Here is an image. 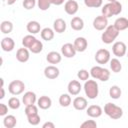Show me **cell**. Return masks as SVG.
I'll return each instance as SVG.
<instances>
[{
  "label": "cell",
  "mask_w": 128,
  "mask_h": 128,
  "mask_svg": "<svg viewBox=\"0 0 128 128\" xmlns=\"http://www.w3.org/2000/svg\"><path fill=\"white\" fill-rule=\"evenodd\" d=\"M22 102L25 106H28V105H32V104H35V102H37V96L34 92L32 91H27L24 93L23 97H22Z\"/></svg>",
  "instance_id": "19"
},
{
  "label": "cell",
  "mask_w": 128,
  "mask_h": 128,
  "mask_svg": "<svg viewBox=\"0 0 128 128\" xmlns=\"http://www.w3.org/2000/svg\"><path fill=\"white\" fill-rule=\"evenodd\" d=\"M1 90V95H0V99H3L5 97V91H4V87H0Z\"/></svg>",
  "instance_id": "45"
},
{
  "label": "cell",
  "mask_w": 128,
  "mask_h": 128,
  "mask_svg": "<svg viewBox=\"0 0 128 128\" xmlns=\"http://www.w3.org/2000/svg\"><path fill=\"white\" fill-rule=\"evenodd\" d=\"M84 92H85V95L93 100V99H96L98 94H99V88H98V83L95 81V80H86L85 83H84Z\"/></svg>",
  "instance_id": "5"
},
{
  "label": "cell",
  "mask_w": 128,
  "mask_h": 128,
  "mask_svg": "<svg viewBox=\"0 0 128 128\" xmlns=\"http://www.w3.org/2000/svg\"><path fill=\"white\" fill-rule=\"evenodd\" d=\"M73 44L77 52H84L88 47V41L85 37H77Z\"/></svg>",
  "instance_id": "15"
},
{
  "label": "cell",
  "mask_w": 128,
  "mask_h": 128,
  "mask_svg": "<svg viewBox=\"0 0 128 128\" xmlns=\"http://www.w3.org/2000/svg\"><path fill=\"white\" fill-rule=\"evenodd\" d=\"M0 30L3 34H9L12 32L13 30V23L11 21H8V20H5V21H2L1 25H0Z\"/></svg>",
  "instance_id": "29"
},
{
  "label": "cell",
  "mask_w": 128,
  "mask_h": 128,
  "mask_svg": "<svg viewBox=\"0 0 128 128\" xmlns=\"http://www.w3.org/2000/svg\"><path fill=\"white\" fill-rule=\"evenodd\" d=\"M42 50H43V43H42L40 40H38V39H36V40L34 41V43H33V44L30 46V48H29V51L32 52V53H34V54H38V53H40Z\"/></svg>",
  "instance_id": "32"
},
{
  "label": "cell",
  "mask_w": 128,
  "mask_h": 128,
  "mask_svg": "<svg viewBox=\"0 0 128 128\" xmlns=\"http://www.w3.org/2000/svg\"><path fill=\"white\" fill-rule=\"evenodd\" d=\"M8 106H9V108H11L13 110H16V109L20 108L21 102H20V100L17 97H11L8 100Z\"/></svg>",
  "instance_id": "37"
},
{
  "label": "cell",
  "mask_w": 128,
  "mask_h": 128,
  "mask_svg": "<svg viewBox=\"0 0 128 128\" xmlns=\"http://www.w3.org/2000/svg\"><path fill=\"white\" fill-rule=\"evenodd\" d=\"M66 0H53V5H56V6H59V5H62Z\"/></svg>",
  "instance_id": "44"
},
{
  "label": "cell",
  "mask_w": 128,
  "mask_h": 128,
  "mask_svg": "<svg viewBox=\"0 0 128 128\" xmlns=\"http://www.w3.org/2000/svg\"><path fill=\"white\" fill-rule=\"evenodd\" d=\"M76 52L74 44L72 43H65L61 47V54L66 58H73L76 55Z\"/></svg>",
  "instance_id": "10"
},
{
  "label": "cell",
  "mask_w": 128,
  "mask_h": 128,
  "mask_svg": "<svg viewBox=\"0 0 128 128\" xmlns=\"http://www.w3.org/2000/svg\"><path fill=\"white\" fill-rule=\"evenodd\" d=\"M53 4V0H37L38 8L42 11H46Z\"/></svg>",
  "instance_id": "34"
},
{
  "label": "cell",
  "mask_w": 128,
  "mask_h": 128,
  "mask_svg": "<svg viewBox=\"0 0 128 128\" xmlns=\"http://www.w3.org/2000/svg\"><path fill=\"white\" fill-rule=\"evenodd\" d=\"M110 52L107 50V49H104V48H101L99 50L96 51L95 53V61L98 63V64H106L110 61Z\"/></svg>",
  "instance_id": "7"
},
{
  "label": "cell",
  "mask_w": 128,
  "mask_h": 128,
  "mask_svg": "<svg viewBox=\"0 0 128 128\" xmlns=\"http://www.w3.org/2000/svg\"><path fill=\"white\" fill-rule=\"evenodd\" d=\"M104 113L111 119L117 120L123 116V109L120 106H117L114 103L108 102L104 106Z\"/></svg>",
  "instance_id": "2"
},
{
  "label": "cell",
  "mask_w": 128,
  "mask_h": 128,
  "mask_svg": "<svg viewBox=\"0 0 128 128\" xmlns=\"http://www.w3.org/2000/svg\"><path fill=\"white\" fill-rule=\"evenodd\" d=\"M86 113L91 118H98V117H100L102 115L103 109L99 105L93 104V105H90V106H88L86 108Z\"/></svg>",
  "instance_id": "13"
},
{
  "label": "cell",
  "mask_w": 128,
  "mask_h": 128,
  "mask_svg": "<svg viewBox=\"0 0 128 128\" xmlns=\"http://www.w3.org/2000/svg\"><path fill=\"white\" fill-rule=\"evenodd\" d=\"M27 120H28V123L32 126H37L39 123H40V116L38 113H35V114H32V115H29L27 116Z\"/></svg>",
  "instance_id": "36"
},
{
  "label": "cell",
  "mask_w": 128,
  "mask_h": 128,
  "mask_svg": "<svg viewBox=\"0 0 128 128\" xmlns=\"http://www.w3.org/2000/svg\"><path fill=\"white\" fill-rule=\"evenodd\" d=\"M25 90V84L21 80H13L8 85V91L10 94L17 96L24 92Z\"/></svg>",
  "instance_id": "6"
},
{
  "label": "cell",
  "mask_w": 128,
  "mask_h": 128,
  "mask_svg": "<svg viewBox=\"0 0 128 128\" xmlns=\"http://www.w3.org/2000/svg\"><path fill=\"white\" fill-rule=\"evenodd\" d=\"M37 38L33 35V34H29V35H26V36H24L23 37V39H22V45H23V47H26V48H30V46L34 43V41L36 40Z\"/></svg>",
  "instance_id": "33"
},
{
  "label": "cell",
  "mask_w": 128,
  "mask_h": 128,
  "mask_svg": "<svg viewBox=\"0 0 128 128\" xmlns=\"http://www.w3.org/2000/svg\"><path fill=\"white\" fill-rule=\"evenodd\" d=\"M42 127H43V128H55V124H54L53 122L48 121V122H45V123L42 125Z\"/></svg>",
  "instance_id": "43"
},
{
  "label": "cell",
  "mask_w": 128,
  "mask_h": 128,
  "mask_svg": "<svg viewBox=\"0 0 128 128\" xmlns=\"http://www.w3.org/2000/svg\"><path fill=\"white\" fill-rule=\"evenodd\" d=\"M15 47V42L11 37H4L1 40V48L5 52H11L13 51Z\"/></svg>",
  "instance_id": "18"
},
{
  "label": "cell",
  "mask_w": 128,
  "mask_h": 128,
  "mask_svg": "<svg viewBox=\"0 0 128 128\" xmlns=\"http://www.w3.org/2000/svg\"><path fill=\"white\" fill-rule=\"evenodd\" d=\"M0 81H1V87H4V79H3V78H1V79H0Z\"/></svg>",
  "instance_id": "47"
},
{
  "label": "cell",
  "mask_w": 128,
  "mask_h": 128,
  "mask_svg": "<svg viewBox=\"0 0 128 128\" xmlns=\"http://www.w3.org/2000/svg\"><path fill=\"white\" fill-rule=\"evenodd\" d=\"M80 127L81 128H96L97 123L95 120H86L80 125Z\"/></svg>",
  "instance_id": "41"
},
{
  "label": "cell",
  "mask_w": 128,
  "mask_h": 128,
  "mask_svg": "<svg viewBox=\"0 0 128 128\" xmlns=\"http://www.w3.org/2000/svg\"><path fill=\"white\" fill-rule=\"evenodd\" d=\"M89 76H90V72H88L86 69H80L78 72H77V77L79 80L81 81H86L89 79Z\"/></svg>",
  "instance_id": "38"
},
{
  "label": "cell",
  "mask_w": 128,
  "mask_h": 128,
  "mask_svg": "<svg viewBox=\"0 0 128 128\" xmlns=\"http://www.w3.org/2000/svg\"><path fill=\"white\" fill-rule=\"evenodd\" d=\"M108 2H113V1H117V0H107Z\"/></svg>",
  "instance_id": "48"
},
{
  "label": "cell",
  "mask_w": 128,
  "mask_h": 128,
  "mask_svg": "<svg viewBox=\"0 0 128 128\" xmlns=\"http://www.w3.org/2000/svg\"><path fill=\"white\" fill-rule=\"evenodd\" d=\"M84 4L88 8H99L103 4V0H83Z\"/></svg>",
  "instance_id": "35"
},
{
  "label": "cell",
  "mask_w": 128,
  "mask_h": 128,
  "mask_svg": "<svg viewBox=\"0 0 128 128\" xmlns=\"http://www.w3.org/2000/svg\"><path fill=\"white\" fill-rule=\"evenodd\" d=\"M26 29L27 31L30 33V34H37L39 32H41V25L38 21H35V20H32V21H29L26 25Z\"/></svg>",
  "instance_id": "23"
},
{
  "label": "cell",
  "mask_w": 128,
  "mask_h": 128,
  "mask_svg": "<svg viewBox=\"0 0 128 128\" xmlns=\"http://www.w3.org/2000/svg\"><path fill=\"white\" fill-rule=\"evenodd\" d=\"M101 12H102V15H104L107 18L119 15L122 12V4L118 0L113 2H108L104 4V6L101 9Z\"/></svg>",
  "instance_id": "1"
},
{
  "label": "cell",
  "mask_w": 128,
  "mask_h": 128,
  "mask_svg": "<svg viewBox=\"0 0 128 128\" xmlns=\"http://www.w3.org/2000/svg\"><path fill=\"white\" fill-rule=\"evenodd\" d=\"M35 113H38V106H36L35 104L28 105V106L25 107L26 116H29V115H32V114H35Z\"/></svg>",
  "instance_id": "39"
},
{
  "label": "cell",
  "mask_w": 128,
  "mask_h": 128,
  "mask_svg": "<svg viewBox=\"0 0 128 128\" xmlns=\"http://www.w3.org/2000/svg\"><path fill=\"white\" fill-rule=\"evenodd\" d=\"M92 24H93L94 29H96V30H98V31L105 30L106 27L108 26V18L105 17L104 15L97 16L96 18H94Z\"/></svg>",
  "instance_id": "9"
},
{
  "label": "cell",
  "mask_w": 128,
  "mask_h": 128,
  "mask_svg": "<svg viewBox=\"0 0 128 128\" xmlns=\"http://www.w3.org/2000/svg\"><path fill=\"white\" fill-rule=\"evenodd\" d=\"M59 74H60L59 69L54 65H49L44 69V76L47 79H51V80L56 79L59 76Z\"/></svg>",
  "instance_id": "12"
},
{
  "label": "cell",
  "mask_w": 128,
  "mask_h": 128,
  "mask_svg": "<svg viewBox=\"0 0 128 128\" xmlns=\"http://www.w3.org/2000/svg\"><path fill=\"white\" fill-rule=\"evenodd\" d=\"M40 35H41V38L43 40H45V41H51L54 38L55 31H54V29H51L49 27H45V28H43L41 30Z\"/></svg>",
  "instance_id": "25"
},
{
  "label": "cell",
  "mask_w": 128,
  "mask_h": 128,
  "mask_svg": "<svg viewBox=\"0 0 128 128\" xmlns=\"http://www.w3.org/2000/svg\"><path fill=\"white\" fill-rule=\"evenodd\" d=\"M8 107L4 103H0V116H6L8 113Z\"/></svg>",
  "instance_id": "42"
},
{
  "label": "cell",
  "mask_w": 128,
  "mask_h": 128,
  "mask_svg": "<svg viewBox=\"0 0 128 128\" xmlns=\"http://www.w3.org/2000/svg\"><path fill=\"white\" fill-rule=\"evenodd\" d=\"M46 60L50 64H58L62 60V56L57 51H51L46 55Z\"/></svg>",
  "instance_id": "22"
},
{
  "label": "cell",
  "mask_w": 128,
  "mask_h": 128,
  "mask_svg": "<svg viewBox=\"0 0 128 128\" xmlns=\"http://www.w3.org/2000/svg\"><path fill=\"white\" fill-rule=\"evenodd\" d=\"M72 105H73V107H74L76 110L82 111V110H85V109L88 107V102H87L86 98H84V97H82V96H77V97L73 100Z\"/></svg>",
  "instance_id": "17"
},
{
  "label": "cell",
  "mask_w": 128,
  "mask_h": 128,
  "mask_svg": "<svg viewBox=\"0 0 128 128\" xmlns=\"http://www.w3.org/2000/svg\"><path fill=\"white\" fill-rule=\"evenodd\" d=\"M121 94H122V90L119 86L117 85H113L110 87L109 89V96L112 98V99H119L121 97Z\"/></svg>",
  "instance_id": "30"
},
{
  "label": "cell",
  "mask_w": 128,
  "mask_h": 128,
  "mask_svg": "<svg viewBox=\"0 0 128 128\" xmlns=\"http://www.w3.org/2000/svg\"><path fill=\"white\" fill-rule=\"evenodd\" d=\"M109 65H110V69L114 73H119L122 70V64H121V62L119 61L118 58H112V59H110Z\"/></svg>",
  "instance_id": "28"
},
{
  "label": "cell",
  "mask_w": 128,
  "mask_h": 128,
  "mask_svg": "<svg viewBox=\"0 0 128 128\" xmlns=\"http://www.w3.org/2000/svg\"><path fill=\"white\" fill-rule=\"evenodd\" d=\"M22 5L26 10H31L36 6V0H23Z\"/></svg>",
  "instance_id": "40"
},
{
  "label": "cell",
  "mask_w": 128,
  "mask_h": 128,
  "mask_svg": "<svg viewBox=\"0 0 128 128\" xmlns=\"http://www.w3.org/2000/svg\"><path fill=\"white\" fill-rule=\"evenodd\" d=\"M52 105V100L50 97L46 96V95H43V96H40L39 99H37V106L40 108V109H43V110H47L51 107Z\"/></svg>",
  "instance_id": "20"
},
{
  "label": "cell",
  "mask_w": 128,
  "mask_h": 128,
  "mask_svg": "<svg viewBox=\"0 0 128 128\" xmlns=\"http://www.w3.org/2000/svg\"><path fill=\"white\" fill-rule=\"evenodd\" d=\"M112 52L116 57H123L127 53L126 44L122 41H117L112 45Z\"/></svg>",
  "instance_id": "8"
},
{
  "label": "cell",
  "mask_w": 128,
  "mask_h": 128,
  "mask_svg": "<svg viewBox=\"0 0 128 128\" xmlns=\"http://www.w3.org/2000/svg\"><path fill=\"white\" fill-rule=\"evenodd\" d=\"M30 58V51L28 48L23 47V48H19L16 52V59L21 62V63H25L29 60Z\"/></svg>",
  "instance_id": "16"
},
{
  "label": "cell",
  "mask_w": 128,
  "mask_h": 128,
  "mask_svg": "<svg viewBox=\"0 0 128 128\" xmlns=\"http://www.w3.org/2000/svg\"><path fill=\"white\" fill-rule=\"evenodd\" d=\"M64 10L68 15H75L79 10V5L75 0H67L64 4Z\"/></svg>",
  "instance_id": "11"
},
{
  "label": "cell",
  "mask_w": 128,
  "mask_h": 128,
  "mask_svg": "<svg viewBox=\"0 0 128 128\" xmlns=\"http://www.w3.org/2000/svg\"><path fill=\"white\" fill-rule=\"evenodd\" d=\"M126 54H127V57H128V51H127V53H126Z\"/></svg>",
  "instance_id": "49"
},
{
  "label": "cell",
  "mask_w": 128,
  "mask_h": 128,
  "mask_svg": "<svg viewBox=\"0 0 128 128\" xmlns=\"http://www.w3.org/2000/svg\"><path fill=\"white\" fill-rule=\"evenodd\" d=\"M119 30L116 29V27L114 25H108L106 27V29L104 30V32L101 35V40L103 43L105 44H111L113 43L116 38L119 35Z\"/></svg>",
  "instance_id": "4"
},
{
  "label": "cell",
  "mask_w": 128,
  "mask_h": 128,
  "mask_svg": "<svg viewBox=\"0 0 128 128\" xmlns=\"http://www.w3.org/2000/svg\"><path fill=\"white\" fill-rule=\"evenodd\" d=\"M89 72L92 78L100 80L102 82H106L110 78V71L107 68H104L101 66H93Z\"/></svg>",
  "instance_id": "3"
},
{
  "label": "cell",
  "mask_w": 128,
  "mask_h": 128,
  "mask_svg": "<svg viewBox=\"0 0 128 128\" xmlns=\"http://www.w3.org/2000/svg\"><path fill=\"white\" fill-rule=\"evenodd\" d=\"M82 89V86L80 84L79 81L77 80H71L69 83H68V86H67V90H68V93L70 95H73V96H76L80 93Z\"/></svg>",
  "instance_id": "14"
},
{
  "label": "cell",
  "mask_w": 128,
  "mask_h": 128,
  "mask_svg": "<svg viewBox=\"0 0 128 128\" xmlns=\"http://www.w3.org/2000/svg\"><path fill=\"white\" fill-rule=\"evenodd\" d=\"M72 102V99H71V96L69 93H63L60 95L59 97V104L60 106L62 107H68Z\"/></svg>",
  "instance_id": "31"
},
{
  "label": "cell",
  "mask_w": 128,
  "mask_h": 128,
  "mask_svg": "<svg viewBox=\"0 0 128 128\" xmlns=\"http://www.w3.org/2000/svg\"><path fill=\"white\" fill-rule=\"evenodd\" d=\"M117 30L119 31H123V30H126L128 28V19L125 18V17H119L115 20L114 24H113Z\"/></svg>",
  "instance_id": "26"
},
{
  "label": "cell",
  "mask_w": 128,
  "mask_h": 128,
  "mask_svg": "<svg viewBox=\"0 0 128 128\" xmlns=\"http://www.w3.org/2000/svg\"><path fill=\"white\" fill-rule=\"evenodd\" d=\"M66 27H67L66 22H65V20L62 19V18H57V19H55L54 22H53V29H54V31H55L56 33L61 34V33L65 32Z\"/></svg>",
  "instance_id": "21"
},
{
  "label": "cell",
  "mask_w": 128,
  "mask_h": 128,
  "mask_svg": "<svg viewBox=\"0 0 128 128\" xmlns=\"http://www.w3.org/2000/svg\"><path fill=\"white\" fill-rule=\"evenodd\" d=\"M17 124V119L14 115H6L3 119V125L5 128H14Z\"/></svg>",
  "instance_id": "27"
},
{
  "label": "cell",
  "mask_w": 128,
  "mask_h": 128,
  "mask_svg": "<svg viewBox=\"0 0 128 128\" xmlns=\"http://www.w3.org/2000/svg\"><path fill=\"white\" fill-rule=\"evenodd\" d=\"M70 26L73 30L75 31H80L84 28V21L81 17H78V16H75L71 19L70 21Z\"/></svg>",
  "instance_id": "24"
},
{
  "label": "cell",
  "mask_w": 128,
  "mask_h": 128,
  "mask_svg": "<svg viewBox=\"0 0 128 128\" xmlns=\"http://www.w3.org/2000/svg\"><path fill=\"white\" fill-rule=\"evenodd\" d=\"M4 1H5V3L7 5H13L16 2V0H4Z\"/></svg>",
  "instance_id": "46"
}]
</instances>
